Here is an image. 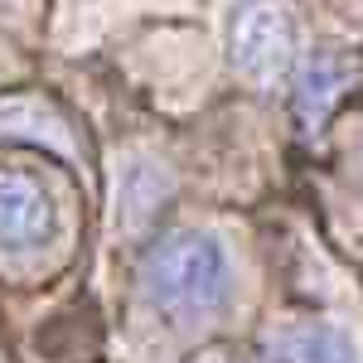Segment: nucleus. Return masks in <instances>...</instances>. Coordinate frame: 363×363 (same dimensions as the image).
Masks as SVG:
<instances>
[{
	"label": "nucleus",
	"instance_id": "f257e3e1",
	"mask_svg": "<svg viewBox=\"0 0 363 363\" xmlns=\"http://www.w3.org/2000/svg\"><path fill=\"white\" fill-rule=\"evenodd\" d=\"M140 296L169 320H208L233 301L228 247L208 233H165L140 257Z\"/></svg>",
	"mask_w": 363,
	"mask_h": 363
},
{
	"label": "nucleus",
	"instance_id": "f03ea898",
	"mask_svg": "<svg viewBox=\"0 0 363 363\" xmlns=\"http://www.w3.org/2000/svg\"><path fill=\"white\" fill-rule=\"evenodd\" d=\"M228 54L233 68L252 83H277L296 68L301 54V25L286 0H242L228 25Z\"/></svg>",
	"mask_w": 363,
	"mask_h": 363
},
{
	"label": "nucleus",
	"instance_id": "7ed1b4c3",
	"mask_svg": "<svg viewBox=\"0 0 363 363\" xmlns=\"http://www.w3.org/2000/svg\"><path fill=\"white\" fill-rule=\"evenodd\" d=\"M58 208L29 169L0 165V252H34L54 238Z\"/></svg>",
	"mask_w": 363,
	"mask_h": 363
},
{
	"label": "nucleus",
	"instance_id": "20e7f679",
	"mask_svg": "<svg viewBox=\"0 0 363 363\" xmlns=\"http://www.w3.org/2000/svg\"><path fill=\"white\" fill-rule=\"evenodd\" d=\"M277 354L286 363H363L354 335L339 325H296L281 335Z\"/></svg>",
	"mask_w": 363,
	"mask_h": 363
},
{
	"label": "nucleus",
	"instance_id": "39448f33",
	"mask_svg": "<svg viewBox=\"0 0 363 363\" xmlns=\"http://www.w3.org/2000/svg\"><path fill=\"white\" fill-rule=\"evenodd\" d=\"M160 199H169V174L150 160H136V165L121 174V208H126V223L140 228L155 208Z\"/></svg>",
	"mask_w": 363,
	"mask_h": 363
},
{
	"label": "nucleus",
	"instance_id": "423d86ee",
	"mask_svg": "<svg viewBox=\"0 0 363 363\" xmlns=\"http://www.w3.org/2000/svg\"><path fill=\"white\" fill-rule=\"evenodd\" d=\"M344 83H349V68L335 54H315L306 63V73H301V83H296V107L306 116H320L330 107L335 87H344Z\"/></svg>",
	"mask_w": 363,
	"mask_h": 363
},
{
	"label": "nucleus",
	"instance_id": "0eeeda50",
	"mask_svg": "<svg viewBox=\"0 0 363 363\" xmlns=\"http://www.w3.org/2000/svg\"><path fill=\"white\" fill-rule=\"evenodd\" d=\"M359 160H363V155H359Z\"/></svg>",
	"mask_w": 363,
	"mask_h": 363
}]
</instances>
